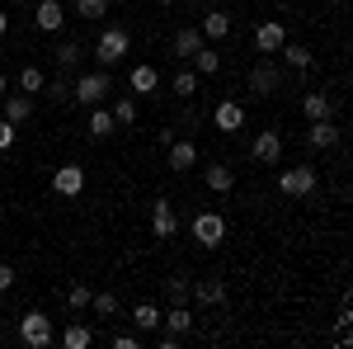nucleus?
I'll return each instance as SVG.
<instances>
[{
    "mask_svg": "<svg viewBox=\"0 0 353 349\" xmlns=\"http://www.w3.org/2000/svg\"><path fill=\"white\" fill-rule=\"evenodd\" d=\"M288 43V28L278 24V19H264V24L254 28V53H264V57H273L278 48Z\"/></svg>",
    "mask_w": 353,
    "mask_h": 349,
    "instance_id": "1a4fd4ad",
    "label": "nucleus"
},
{
    "mask_svg": "<svg viewBox=\"0 0 353 349\" xmlns=\"http://www.w3.org/2000/svg\"><path fill=\"white\" fill-rule=\"evenodd\" d=\"M301 113H306V123H316V118H330V113H334V104H330V95L311 90V95L301 100Z\"/></svg>",
    "mask_w": 353,
    "mask_h": 349,
    "instance_id": "5701e85b",
    "label": "nucleus"
},
{
    "mask_svg": "<svg viewBox=\"0 0 353 349\" xmlns=\"http://www.w3.org/2000/svg\"><path fill=\"white\" fill-rule=\"evenodd\" d=\"M189 297H198L203 307H221L226 302V283L221 279H198V283H189Z\"/></svg>",
    "mask_w": 353,
    "mask_h": 349,
    "instance_id": "dca6fc26",
    "label": "nucleus"
},
{
    "mask_svg": "<svg viewBox=\"0 0 353 349\" xmlns=\"http://www.w3.org/2000/svg\"><path fill=\"white\" fill-rule=\"evenodd\" d=\"M161 326L170 330V335H189L193 330V312H189V302H170V312H161Z\"/></svg>",
    "mask_w": 353,
    "mask_h": 349,
    "instance_id": "4468645a",
    "label": "nucleus"
},
{
    "mask_svg": "<svg viewBox=\"0 0 353 349\" xmlns=\"http://www.w3.org/2000/svg\"><path fill=\"white\" fill-rule=\"evenodd\" d=\"M193 241L203 245V250H217L226 241V217L221 213H198L193 217Z\"/></svg>",
    "mask_w": 353,
    "mask_h": 349,
    "instance_id": "423d86ee",
    "label": "nucleus"
},
{
    "mask_svg": "<svg viewBox=\"0 0 353 349\" xmlns=\"http://www.w3.org/2000/svg\"><path fill=\"white\" fill-rule=\"evenodd\" d=\"M128 85H132V95L141 100V95H151L156 85H161V71L156 66H146V62H137L132 66V76H128Z\"/></svg>",
    "mask_w": 353,
    "mask_h": 349,
    "instance_id": "aec40b11",
    "label": "nucleus"
},
{
    "mask_svg": "<svg viewBox=\"0 0 353 349\" xmlns=\"http://www.w3.org/2000/svg\"><path fill=\"white\" fill-rule=\"evenodd\" d=\"M66 307H71V312H85V307H90V288H85V283H76V288L66 293Z\"/></svg>",
    "mask_w": 353,
    "mask_h": 349,
    "instance_id": "c9c22d12",
    "label": "nucleus"
},
{
    "mask_svg": "<svg viewBox=\"0 0 353 349\" xmlns=\"http://www.w3.org/2000/svg\"><path fill=\"white\" fill-rule=\"evenodd\" d=\"M113 123H118V128H132L137 123V95H128V100H113Z\"/></svg>",
    "mask_w": 353,
    "mask_h": 349,
    "instance_id": "cd10ccee",
    "label": "nucleus"
},
{
    "mask_svg": "<svg viewBox=\"0 0 353 349\" xmlns=\"http://www.w3.org/2000/svg\"><path fill=\"white\" fill-rule=\"evenodd\" d=\"M156 349H179V335H170V330H165V335H156Z\"/></svg>",
    "mask_w": 353,
    "mask_h": 349,
    "instance_id": "ea45409f",
    "label": "nucleus"
},
{
    "mask_svg": "<svg viewBox=\"0 0 353 349\" xmlns=\"http://www.w3.org/2000/svg\"><path fill=\"white\" fill-rule=\"evenodd\" d=\"M109 5L113 0H76V15H81V19H104Z\"/></svg>",
    "mask_w": 353,
    "mask_h": 349,
    "instance_id": "2f4dec72",
    "label": "nucleus"
},
{
    "mask_svg": "<svg viewBox=\"0 0 353 349\" xmlns=\"http://www.w3.org/2000/svg\"><path fill=\"white\" fill-rule=\"evenodd\" d=\"M278 53H288V66H292V71H311V62H316L311 48H301V43H283Z\"/></svg>",
    "mask_w": 353,
    "mask_h": 349,
    "instance_id": "bb28decb",
    "label": "nucleus"
},
{
    "mask_svg": "<svg viewBox=\"0 0 353 349\" xmlns=\"http://www.w3.org/2000/svg\"><path fill=\"white\" fill-rule=\"evenodd\" d=\"M10 5H24V0H10Z\"/></svg>",
    "mask_w": 353,
    "mask_h": 349,
    "instance_id": "c03bdc74",
    "label": "nucleus"
},
{
    "mask_svg": "<svg viewBox=\"0 0 353 349\" xmlns=\"http://www.w3.org/2000/svg\"><path fill=\"white\" fill-rule=\"evenodd\" d=\"M156 5H174V0H156Z\"/></svg>",
    "mask_w": 353,
    "mask_h": 349,
    "instance_id": "37998d69",
    "label": "nucleus"
},
{
    "mask_svg": "<svg viewBox=\"0 0 353 349\" xmlns=\"http://www.w3.org/2000/svg\"><path fill=\"white\" fill-rule=\"evenodd\" d=\"M109 90H113V76L99 66V71H85V76H76V85H71V100L85 109H94V104H104L109 100Z\"/></svg>",
    "mask_w": 353,
    "mask_h": 349,
    "instance_id": "f03ea898",
    "label": "nucleus"
},
{
    "mask_svg": "<svg viewBox=\"0 0 353 349\" xmlns=\"http://www.w3.org/2000/svg\"><path fill=\"white\" fill-rule=\"evenodd\" d=\"M0 109H5V123H14V128H19V123L33 118V95H24V90H14V95H10V90H5Z\"/></svg>",
    "mask_w": 353,
    "mask_h": 349,
    "instance_id": "ddd939ff",
    "label": "nucleus"
},
{
    "mask_svg": "<svg viewBox=\"0 0 353 349\" xmlns=\"http://www.w3.org/2000/svg\"><path fill=\"white\" fill-rule=\"evenodd\" d=\"M14 137H19V128L0 118V151H10V147H14Z\"/></svg>",
    "mask_w": 353,
    "mask_h": 349,
    "instance_id": "e433bc0d",
    "label": "nucleus"
},
{
    "mask_svg": "<svg viewBox=\"0 0 353 349\" xmlns=\"http://www.w3.org/2000/svg\"><path fill=\"white\" fill-rule=\"evenodd\" d=\"M5 33H10V15L0 10V38H5Z\"/></svg>",
    "mask_w": 353,
    "mask_h": 349,
    "instance_id": "a19ab883",
    "label": "nucleus"
},
{
    "mask_svg": "<svg viewBox=\"0 0 353 349\" xmlns=\"http://www.w3.org/2000/svg\"><path fill=\"white\" fill-rule=\"evenodd\" d=\"M85 128H90V137H109V133H118V123H113V113H109L104 104L90 109V123H85Z\"/></svg>",
    "mask_w": 353,
    "mask_h": 349,
    "instance_id": "a878e982",
    "label": "nucleus"
},
{
    "mask_svg": "<svg viewBox=\"0 0 353 349\" xmlns=\"http://www.w3.org/2000/svg\"><path fill=\"white\" fill-rule=\"evenodd\" d=\"M151 232H156V241H174V232H179V213H174L170 198H156V203H151Z\"/></svg>",
    "mask_w": 353,
    "mask_h": 349,
    "instance_id": "0eeeda50",
    "label": "nucleus"
},
{
    "mask_svg": "<svg viewBox=\"0 0 353 349\" xmlns=\"http://www.w3.org/2000/svg\"><path fill=\"white\" fill-rule=\"evenodd\" d=\"M174 95H179V100L198 95V76H193V71H174Z\"/></svg>",
    "mask_w": 353,
    "mask_h": 349,
    "instance_id": "473e14b6",
    "label": "nucleus"
},
{
    "mask_svg": "<svg viewBox=\"0 0 353 349\" xmlns=\"http://www.w3.org/2000/svg\"><path fill=\"white\" fill-rule=\"evenodd\" d=\"M203 43H208V38H203V28L184 24V28H174V38H170V57H174V62H189Z\"/></svg>",
    "mask_w": 353,
    "mask_h": 349,
    "instance_id": "6e6552de",
    "label": "nucleus"
},
{
    "mask_svg": "<svg viewBox=\"0 0 353 349\" xmlns=\"http://www.w3.org/2000/svg\"><path fill=\"white\" fill-rule=\"evenodd\" d=\"M212 128H217V133H236V128H245V104L241 100H221V104L212 109Z\"/></svg>",
    "mask_w": 353,
    "mask_h": 349,
    "instance_id": "f8f14e48",
    "label": "nucleus"
},
{
    "mask_svg": "<svg viewBox=\"0 0 353 349\" xmlns=\"http://www.w3.org/2000/svg\"><path fill=\"white\" fill-rule=\"evenodd\" d=\"M43 85H48V76H43L38 66H24V71H19V90H24V95H43Z\"/></svg>",
    "mask_w": 353,
    "mask_h": 349,
    "instance_id": "c756f323",
    "label": "nucleus"
},
{
    "mask_svg": "<svg viewBox=\"0 0 353 349\" xmlns=\"http://www.w3.org/2000/svg\"><path fill=\"white\" fill-rule=\"evenodd\" d=\"M43 95H48L52 104H66V100H71V85H66L61 76H57V81H48V85H43Z\"/></svg>",
    "mask_w": 353,
    "mask_h": 349,
    "instance_id": "f704fd0d",
    "label": "nucleus"
},
{
    "mask_svg": "<svg viewBox=\"0 0 353 349\" xmlns=\"http://www.w3.org/2000/svg\"><path fill=\"white\" fill-rule=\"evenodd\" d=\"M90 307H94L99 321H109L113 312H118V297H113V293H90Z\"/></svg>",
    "mask_w": 353,
    "mask_h": 349,
    "instance_id": "7c9ffc66",
    "label": "nucleus"
},
{
    "mask_svg": "<svg viewBox=\"0 0 353 349\" xmlns=\"http://www.w3.org/2000/svg\"><path fill=\"white\" fill-rule=\"evenodd\" d=\"M61 345H66V349H90V345H94V330H90L85 321H71L66 330H61Z\"/></svg>",
    "mask_w": 353,
    "mask_h": 349,
    "instance_id": "393cba45",
    "label": "nucleus"
},
{
    "mask_svg": "<svg viewBox=\"0 0 353 349\" xmlns=\"http://www.w3.org/2000/svg\"><path fill=\"white\" fill-rule=\"evenodd\" d=\"M165 297H170V302H189V279H184V274H174V279L165 283Z\"/></svg>",
    "mask_w": 353,
    "mask_h": 349,
    "instance_id": "72a5a7b5",
    "label": "nucleus"
},
{
    "mask_svg": "<svg viewBox=\"0 0 353 349\" xmlns=\"http://www.w3.org/2000/svg\"><path fill=\"white\" fill-rule=\"evenodd\" d=\"M52 189L61 194V198H81V194H85V170H81V165H57Z\"/></svg>",
    "mask_w": 353,
    "mask_h": 349,
    "instance_id": "9d476101",
    "label": "nucleus"
},
{
    "mask_svg": "<svg viewBox=\"0 0 353 349\" xmlns=\"http://www.w3.org/2000/svg\"><path fill=\"white\" fill-rule=\"evenodd\" d=\"M203 180H208L212 194H231V189H236V170H231V165H208Z\"/></svg>",
    "mask_w": 353,
    "mask_h": 349,
    "instance_id": "b1692460",
    "label": "nucleus"
},
{
    "mask_svg": "<svg viewBox=\"0 0 353 349\" xmlns=\"http://www.w3.org/2000/svg\"><path fill=\"white\" fill-rule=\"evenodd\" d=\"M283 81H288V76H283V66H278L273 57H264L259 66H250V76H245V85H250V95H254V100L278 95V90H283Z\"/></svg>",
    "mask_w": 353,
    "mask_h": 349,
    "instance_id": "20e7f679",
    "label": "nucleus"
},
{
    "mask_svg": "<svg viewBox=\"0 0 353 349\" xmlns=\"http://www.w3.org/2000/svg\"><path fill=\"white\" fill-rule=\"evenodd\" d=\"M61 19H66L61 0H38V10H33V24L43 28V33H61Z\"/></svg>",
    "mask_w": 353,
    "mask_h": 349,
    "instance_id": "2eb2a0df",
    "label": "nucleus"
},
{
    "mask_svg": "<svg viewBox=\"0 0 353 349\" xmlns=\"http://www.w3.org/2000/svg\"><path fill=\"white\" fill-rule=\"evenodd\" d=\"M19 340H24L28 349H52L57 345L52 317H48V312H24V317H19Z\"/></svg>",
    "mask_w": 353,
    "mask_h": 349,
    "instance_id": "7ed1b4c3",
    "label": "nucleus"
},
{
    "mask_svg": "<svg viewBox=\"0 0 353 349\" xmlns=\"http://www.w3.org/2000/svg\"><path fill=\"white\" fill-rule=\"evenodd\" d=\"M5 90H10V81H5V76H0V100H5Z\"/></svg>",
    "mask_w": 353,
    "mask_h": 349,
    "instance_id": "79ce46f5",
    "label": "nucleus"
},
{
    "mask_svg": "<svg viewBox=\"0 0 353 349\" xmlns=\"http://www.w3.org/2000/svg\"><path fill=\"white\" fill-rule=\"evenodd\" d=\"M198 28H203L208 43H221V38H231V15H226V10H208Z\"/></svg>",
    "mask_w": 353,
    "mask_h": 349,
    "instance_id": "f3484780",
    "label": "nucleus"
},
{
    "mask_svg": "<svg viewBox=\"0 0 353 349\" xmlns=\"http://www.w3.org/2000/svg\"><path fill=\"white\" fill-rule=\"evenodd\" d=\"M10 288H14V269L0 265V293H10Z\"/></svg>",
    "mask_w": 353,
    "mask_h": 349,
    "instance_id": "58836bf2",
    "label": "nucleus"
},
{
    "mask_svg": "<svg viewBox=\"0 0 353 349\" xmlns=\"http://www.w3.org/2000/svg\"><path fill=\"white\" fill-rule=\"evenodd\" d=\"M250 156H254L259 165H278V161H283V137L273 133V128H264V133L254 137V147H250Z\"/></svg>",
    "mask_w": 353,
    "mask_h": 349,
    "instance_id": "9b49d317",
    "label": "nucleus"
},
{
    "mask_svg": "<svg viewBox=\"0 0 353 349\" xmlns=\"http://www.w3.org/2000/svg\"><path fill=\"white\" fill-rule=\"evenodd\" d=\"M137 330H161V307H151V302H137Z\"/></svg>",
    "mask_w": 353,
    "mask_h": 349,
    "instance_id": "c85d7f7f",
    "label": "nucleus"
},
{
    "mask_svg": "<svg viewBox=\"0 0 353 349\" xmlns=\"http://www.w3.org/2000/svg\"><path fill=\"white\" fill-rule=\"evenodd\" d=\"M306 142H311L316 151H330V147H339V128H334L330 118H316V123L306 128Z\"/></svg>",
    "mask_w": 353,
    "mask_h": 349,
    "instance_id": "a211bd4d",
    "label": "nucleus"
},
{
    "mask_svg": "<svg viewBox=\"0 0 353 349\" xmlns=\"http://www.w3.org/2000/svg\"><path fill=\"white\" fill-rule=\"evenodd\" d=\"M113 349H137V335H128V330H118V335H113Z\"/></svg>",
    "mask_w": 353,
    "mask_h": 349,
    "instance_id": "4c0bfd02",
    "label": "nucleus"
},
{
    "mask_svg": "<svg viewBox=\"0 0 353 349\" xmlns=\"http://www.w3.org/2000/svg\"><path fill=\"white\" fill-rule=\"evenodd\" d=\"M132 53V33L123 24H109V28H99V43H94V57H99V66L109 71L113 62H123V57Z\"/></svg>",
    "mask_w": 353,
    "mask_h": 349,
    "instance_id": "f257e3e1",
    "label": "nucleus"
},
{
    "mask_svg": "<svg viewBox=\"0 0 353 349\" xmlns=\"http://www.w3.org/2000/svg\"><path fill=\"white\" fill-rule=\"evenodd\" d=\"M52 57H57V71H76L81 57H85V48L76 43V38H66V43H57V48H52Z\"/></svg>",
    "mask_w": 353,
    "mask_h": 349,
    "instance_id": "4be33fe9",
    "label": "nucleus"
},
{
    "mask_svg": "<svg viewBox=\"0 0 353 349\" xmlns=\"http://www.w3.org/2000/svg\"><path fill=\"white\" fill-rule=\"evenodd\" d=\"M189 62H193V76H217V71H221V53L212 48V43H203Z\"/></svg>",
    "mask_w": 353,
    "mask_h": 349,
    "instance_id": "412c9836",
    "label": "nucleus"
},
{
    "mask_svg": "<svg viewBox=\"0 0 353 349\" xmlns=\"http://www.w3.org/2000/svg\"><path fill=\"white\" fill-rule=\"evenodd\" d=\"M165 151H170V165H174V170H179V175H184V170H193V165H198V147H193V142H184V137H174V142H170V147H165Z\"/></svg>",
    "mask_w": 353,
    "mask_h": 349,
    "instance_id": "6ab92c4d",
    "label": "nucleus"
},
{
    "mask_svg": "<svg viewBox=\"0 0 353 349\" xmlns=\"http://www.w3.org/2000/svg\"><path fill=\"white\" fill-rule=\"evenodd\" d=\"M316 185H321L316 165H283V175H278V189H283L288 198H311Z\"/></svg>",
    "mask_w": 353,
    "mask_h": 349,
    "instance_id": "39448f33",
    "label": "nucleus"
}]
</instances>
